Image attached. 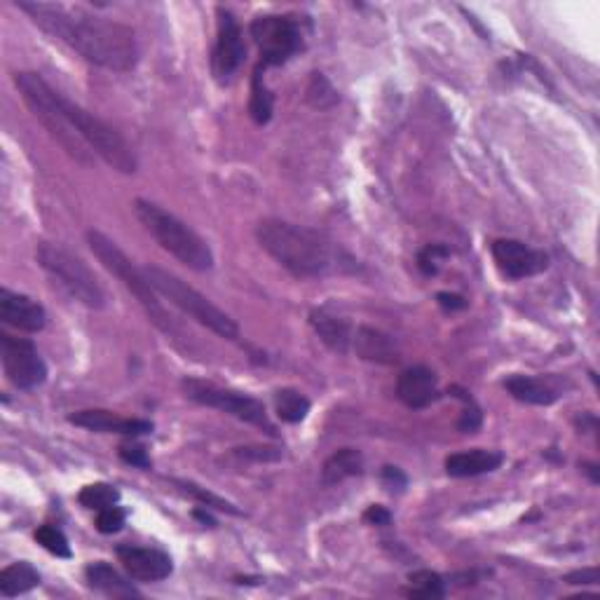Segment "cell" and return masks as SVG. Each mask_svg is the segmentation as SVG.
<instances>
[{"instance_id":"cell-1","label":"cell","mask_w":600,"mask_h":600,"mask_svg":"<svg viewBox=\"0 0 600 600\" xmlns=\"http://www.w3.org/2000/svg\"><path fill=\"white\" fill-rule=\"evenodd\" d=\"M15 5L31 17L33 24L94 66L129 73L139 64L136 33L125 24L61 3L17 0Z\"/></svg>"},{"instance_id":"cell-2","label":"cell","mask_w":600,"mask_h":600,"mask_svg":"<svg viewBox=\"0 0 600 600\" xmlns=\"http://www.w3.org/2000/svg\"><path fill=\"white\" fill-rule=\"evenodd\" d=\"M256 240L263 251L300 279H319L331 275H354L357 258L317 230L296 225L282 218H263L256 225Z\"/></svg>"},{"instance_id":"cell-3","label":"cell","mask_w":600,"mask_h":600,"mask_svg":"<svg viewBox=\"0 0 600 600\" xmlns=\"http://www.w3.org/2000/svg\"><path fill=\"white\" fill-rule=\"evenodd\" d=\"M134 214L146 228V233L186 268L195 272H209L214 268V254H211L209 244L172 211L162 209L155 202L136 200Z\"/></svg>"},{"instance_id":"cell-4","label":"cell","mask_w":600,"mask_h":600,"mask_svg":"<svg viewBox=\"0 0 600 600\" xmlns=\"http://www.w3.org/2000/svg\"><path fill=\"white\" fill-rule=\"evenodd\" d=\"M15 85L19 94H22L24 104L31 108L33 118L50 132L52 139L57 141L71 158L87 165V162H90V150H87V143L80 139L64 111H61V94L52 90L50 83H45L43 75L31 71L15 73Z\"/></svg>"},{"instance_id":"cell-5","label":"cell","mask_w":600,"mask_h":600,"mask_svg":"<svg viewBox=\"0 0 600 600\" xmlns=\"http://www.w3.org/2000/svg\"><path fill=\"white\" fill-rule=\"evenodd\" d=\"M87 244H90L92 254L97 256V261L104 265V268L111 272L113 277H118L122 284H125L127 291L134 293V298L139 300V305L146 310V315L150 322L158 326L160 331H165L172 336L176 331V324L169 312L165 310V305L158 300V291L153 289V284L148 282L146 272L141 268H136L132 258H129L125 251H122L118 244H115L111 237L99 233V230H90L87 233Z\"/></svg>"},{"instance_id":"cell-6","label":"cell","mask_w":600,"mask_h":600,"mask_svg":"<svg viewBox=\"0 0 600 600\" xmlns=\"http://www.w3.org/2000/svg\"><path fill=\"white\" fill-rule=\"evenodd\" d=\"M143 272H146L148 282L153 284V289L158 291L160 296H165L169 303L176 305L183 315L195 319L197 324L207 326V329L214 331L218 338L223 340L240 338V326H237L235 319L225 315V312L218 308V305L211 303L204 293L193 289V286L183 282L181 277H176L174 272L160 268V265H148V268H143Z\"/></svg>"},{"instance_id":"cell-7","label":"cell","mask_w":600,"mask_h":600,"mask_svg":"<svg viewBox=\"0 0 600 600\" xmlns=\"http://www.w3.org/2000/svg\"><path fill=\"white\" fill-rule=\"evenodd\" d=\"M36 261L47 275L64 286L71 296L90 310H104L108 305L106 289L99 277L83 258L52 242H40L36 247Z\"/></svg>"},{"instance_id":"cell-8","label":"cell","mask_w":600,"mask_h":600,"mask_svg":"<svg viewBox=\"0 0 600 600\" xmlns=\"http://www.w3.org/2000/svg\"><path fill=\"white\" fill-rule=\"evenodd\" d=\"M61 111H64L80 139L87 143V148H92V153H97L108 167H113L115 172L120 174H134L136 169H139L132 146H129V143L122 139V134L115 132L108 122L97 118V115L90 111H85L83 106L73 104L64 94H61Z\"/></svg>"},{"instance_id":"cell-9","label":"cell","mask_w":600,"mask_h":600,"mask_svg":"<svg viewBox=\"0 0 600 600\" xmlns=\"http://www.w3.org/2000/svg\"><path fill=\"white\" fill-rule=\"evenodd\" d=\"M181 392L186 394V399L195 401V404L216 408V411L233 415V418L247 422V425L263 429V432L270 436L277 434V427L272 425L263 401L249 397V394L225 390V387H218V385L207 383V380H200V378H183Z\"/></svg>"},{"instance_id":"cell-10","label":"cell","mask_w":600,"mask_h":600,"mask_svg":"<svg viewBox=\"0 0 600 600\" xmlns=\"http://www.w3.org/2000/svg\"><path fill=\"white\" fill-rule=\"evenodd\" d=\"M251 38L261 50V66H282L303 50V31L289 15H263L251 22Z\"/></svg>"},{"instance_id":"cell-11","label":"cell","mask_w":600,"mask_h":600,"mask_svg":"<svg viewBox=\"0 0 600 600\" xmlns=\"http://www.w3.org/2000/svg\"><path fill=\"white\" fill-rule=\"evenodd\" d=\"M0 359H3L5 375L17 390H36L47 380V364L31 340L15 338L3 331L0 333Z\"/></svg>"},{"instance_id":"cell-12","label":"cell","mask_w":600,"mask_h":600,"mask_svg":"<svg viewBox=\"0 0 600 600\" xmlns=\"http://www.w3.org/2000/svg\"><path fill=\"white\" fill-rule=\"evenodd\" d=\"M218 33H216V47L214 57H211V68L214 75L221 83H228L230 78L237 73V68L242 66L244 57H247V45H244V36L240 24H237L235 15L230 10L218 8Z\"/></svg>"},{"instance_id":"cell-13","label":"cell","mask_w":600,"mask_h":600,"mask_svg":"<svg viewBox=\"0 0 600 600\" xmlns=\"http://www.w3.org/2000/svg\"><path fill=\"white\" fill-rule=\"evenodd\" d=\"M490 251H493L497 268L509 279L535 277L549 268V256L521 240H495Z\"/></svg>"},{"instance_id":"cell-14","label":"cell","mask_w":600,"mask_h":600,"mask_svg":"<svg viewBox=\"0 0 600 600\" xmlns=\"http://www.w3.org/2000/svg\"><path fill=\"white\" fill-rule=\"evenodd\" d=\"M115 554H118L122 568L134 582H162L174 572L172 558L160 549L120 544Z\"/></svg>"},{"instance_id":"cell-15","label":"cell","mask_w":600,"mask_h":600,"mask_svg":"<svg viewBox=\"0 0 600 600\" xmlns=\"http://www.w3.org/2000/svg\"><path fill=\"white\" fill-rule=\"evenodd\" d=\"M68 422L75 427L90 429L99 434H122V436H146L153 432V422L141 418H122L118 413L101 411V408H87L68 415Z\"/></svg>"},{"instance_id":"cell-16","label":"cell","mask_w":600,"mask_h":600,"mask_svg":"<svg viewBox=\"0 0 600 600\" xmlns=\"http://www.w3.org/2000/svg\"><path fill=\"white\" fill-rule=\"evenodd\" d=\"M397 397L411 411H422L441 397L439 378L427 366L406 368L397 380Z\"/></svg>"},{"instance_id":"cell-17","label":"cell","mask_w":600,"mask_h":600,"mask_svg":"<svg viewBox=\"0 0 600 600\" xmlns=\"http://www.w3.org/2000/svg\"><path fill=\"white\" fill-rule=\"evenodd\" d=\"M0 319L24 333H38L47 324L43 305L24 296V293H15L10 289H0Z\"/></svg>"},{"instance_id":"cell-18","label":"cell","mask_w":600,"mask_h":600,"mask_svg":"<svg viewBox=\"0 0 600 600\" xmlns=\"http://www.w3.org/2000/svg\"><path fill=\"white\" fill-rule=\"evenodd\" d=\"M352 350L359 359L373 361V364L392 366L399 361V347L392 336L373 326H357L352 336Z\"/></svg>"},{"instance_id":"cell-19","label":"cell","mask_w":600,"mask_h":600,"mask_svg":"<svg viewBox=\"0 0 600 600\" xmlns=\"http://www.w3.org/2000/svg\"><path fill=\"white\" fill-rule=\"evenodd\" d=\"M504 462V455L500 450H486L474 448L465 450V453H453L446 458V474L453 479H469V476L490 474L495 469H500Z\"/></svg>"},{"instance_id":"cell-20","label":"cell","mask_w":600,"mask_h":600,"mask_svg":"<svg viewBox=\"0 0 600 600\" xmlns=\"http://www.w3.org/2000/svg\"><path fill=\"white\" fill-rule=\"evenodd\" d=\"M310 326L317 333L319 340L336 354H347L352 350V336L354 326L347 319L331 315L329 310H312L310 312Z\"/></svg>"},{"instance_id":"cell-21","label":"cell","mask_w":600,"mask_h":600,"mask_svg":"<svg viewBox=\"0 0 600 600\" xmlns=\"http://www.w3.org/2000/svg\"><path fill=\"white\" fill-rule=\"evenodd\" d=\"M85 579L94 591L104 593L108 598H139L141 593L136 591V586L120 575L113 565L106 561L90 563L85 568Z\"/></svg>"},{"instance_id":"cell-22","label":"cell","mask_w":600,"mask_h":600,"mask_svg":"<svg viewBox=\"0 0 600 600\" xmlns=\"http://www.w3.org/2000/svg\"><path fill=\"white\" fill-rule=\"evenodd\" d=\"M504 390L516 401L530 406H551L558 401V392L554 387L540 378H533V375H511L509 380H504Z\"/></svg>"},{"instance_id":"cell-23","label":"cell","mask_w":600,"mask_h":600,"mask_svg":"<svg viewBox=\"0 0 600 600\" xmlns=\"http://www.w3.org/2000/svg\"><path fill=\"white\" fill-rule=\"evenodd\" d=\"M364 474V455L357 448H340L322 467V486L331 488L352 476Z\"/></svg>"},{"instance_id":"cell-24","label":"cell","mask_w":600,"mask_h":600,"mask_svg":"<svg viewBox=\"0 0 600 600\" xmlns=\"http://www.w3.org/2000/svg\"><path fill=\"white\" fill-rule=\"evenodd\" d=\"M38 584H40V572L26 561L12 563L0 572V593H3L5 598L22 596V593H29L31 589H36Z\"/></svg>"},{"instance_id":"cell-25","label":"cell","mask_w":600,"mask_h":600,"mask_svg":"<svg viewBox=\"0 0 600 600\" xmlns=\"http://www.w3.org/2000/svg\"><path fill=\"white\" fill-rule=\"evenodd\" d=\"M310 399L305 397L303 392L291 390V387H284V390L275 392V413L282 422H289V425H298L308 418L310 413Z\"/></svg>"},{"instance_id":"cell-26","label":"cell","mask_w":600,"mask_h":600,"mask_svg":"<svg viewBox=\"0 0 600 600\" xmlns=\"http://www.w3.org/2000/svg\"><path fill=\"white\" fill-rule=\"evenodd\" d=\"M263 71H265V68L258 64L256 71H254V80H251L249 113H251V118H254L256 125H265V122H270L272 104H275V99H272L270 90L263 83Z\"/></svg>"},{"instance_id":"cell-27","label":"cell","mask_w":600,"mask_h":600,"mask_svg":"<svg viewBox=\"0 0 600 600\" xmlns=\"http://www.w3.org/2000/svg\"><path fill=\"white\" fill-rule=\"evenodd\" d=\"M305 101L317 111H326L338 104V90L331 85V80L324 73H312L308 90H305Z\"/></svg>"},{"instance_id":"cell-28","label":"cell","mask_w":600,"mask_h":600,"mask_svg":"<svg viewBox=\"0 0 600 600\" xmlns=\"http://www.w3.org/2000/svg\"><path fill=\"white\" fill-rule=\"evenodd\" d=\"M411 589L406 593L411 598H443L446 596V582L441 575H436L432 570H418L408 577Z\"/></svg>"},{"instance_id":"cell-29","label":"cell","mask_w":600,"mask_h":600,"mask_svg":"<svg viewBox=\"0 0 600 600\" xmlns=\"http://www.w3.org/2000/svg\"><path fill=\"white\" fill-rule=\"evenodd\" d=\"M120 500V490L111 486V483H90L78 493V502L83 504L85 509H94L101 511L106 507H113Z\"/></svg>"},{"instance_id":"cell-30","label":"cell","mask_w":600,"mask_h":600,"mask_svg":"<svg viewBox=\"0 0 600 600\" xmlns=\"http://www.w3.org/2000/svg\"><path fill=\"white\" fill-rule=\"evenodd\" d=\"M448 394H453L455 399H460L462 404H465V411H462L460 420H458L460 432H465V434H474L476 429L481 427V422H483L481 406L476 404V401H474L472 397H469V392H467V390H462V387H458V385H453V387H450Z\"/></svg>"},{"instance_id":"cell-31","label":"cell","mask_w":600,"mask_h":600,"mask_svg":"<svg viewBox=\"0 0 600 600\" xmlns=\"http://www.w3.org/2000/svg\"><path fill=\"white\" fill-rule=\"evenodd\" d=\"M174 483L183 490V493L190 495V497H195L197 502H202L204 507L225 511V514H235V516H240V514H242L240 509H235V504H230L228 500H223V497H218V495H214V493H209V490H204V488H200V486H195V483H190V481H174Z\"/></svg>"},{"instance_id":"cell-32","label":"cell","mask_w":600,"mask_h":600,"mask_svg":"<svg viewBox=\"0 0 600 600\" xmlns=\"http://www.w3.org/2000/svg\"><path fill=\"white\" fill-rule=\"evenodd\" d=\"M36 542L57 558H71V544H68L66 535L59 528H54V525H40L36 530Z\"/></svg>"},{"instance_id":"cell-33","label":"cell","mask_w":600,"mask_h":600,"mask_svg":"<svg viewBox=\"0 0 600 600\" xmlns=\"http://www.w3.org/2000/svg\"><path fill=\"white\" fill-rule=\"evenodd\" d=\"M125 521H127L125 509H120L118 504H113V507L101 509L99 514H97V530H99L101 535L120 533L122 525H125Z\"/></svg>"},{"instance_id":"cell-34","label":"cell","mask_w":600,"mask_h":600,"mask_svg":"<svg viewBox=\"0 0 600 600\" xmlns=\"http://www.w3.org/2000/svg\"><path fill=\"white\" fill-rule=\"evenodd\" d=\"M448 256H450V251L443 247V244H429V247L420 251L418 265L425 275H436V272H439V261Z\"/></svg>"},{"instance_id":"cell-35","label":"cell","mask_w":600,"mask_h":600,"mask_svg":"<svg viewBox=\"0 0 600 600\" xmlns=\"http://www.w3.org/2000/svg\"><path fill=\"white\" fill-rule=\"evenodd\" d=\"M120 458L127 462V465L139 467V469H148L150 467V458H148V450L146 446H141V443L136 441H125L120 446Z\"/></svg>"},{"instance_id":"cell-36","label":"cell","mask_w":600,"mask_h":600,"mask_svg":"<svg viewBox=\"0 0 600 600\" xmlns=\"http://www.w3.org/2000/svg\"><path fill=\"white\" fill-rule=\"evenodd\" d=\"M235 458L240 460H254V462H275L282 458V450L270 446H251V448H237Z\"/></svg>"},{"instance_id":"cell-37","label":"cell","mask_w":600,"mask_h":600,"mask_svg":"<svg viewBox=\"0 0 600 600\" xmlns=\"http://www.w3.org/2000/svg\"><path fill=\"white\" fill-rule=\"evenodd\" d=\"M383 483L387 486V490H392V493H394V490H404L408 479L399 467H385L383 469Z\"/></svg>"},{"instance_id":"cell-38","label":"cell","mask_w":600,"mask_h":600,"mask_svg":"<svg viewBox=\"0 0 600 600\" xmlns=\"http://www.w3.org/2000/svg\"><path fill=\"white\" fill-rule=\"evenodd\" d=\"M436 303H439L443 310H462V308H467V300L465 298L458 296V293H448V291L436 293Z\"/></svg>"},{"instance_id":"cell-39","label":"cell","mask_w":600,"mask_h":600,"mask_svg":"<svg viewBox=\"0 0 600 600\" xmlns=\"http://www.w3.org/2000/svg\"><path fill=\"white\" fill-rule=\"evenodd\" d=\"M364 518H366L368 523H373V525H390L392 514L385 507H380V504H373V507L366 509Z\"/></svg>"},{"instance_id":"cell-40","label":"cell","mask_w":600,"mask_h":600,"mask_svg":"<svg viewBox=\"0 0 600 600\" xmlns=\"http://www.w3.org/2000/svg\"><path fill=\"white\" fill-rule=\"evenodd\" d=\"M565 582H568V584H598L600 577H598L596 568H589V570L570 572V575L565 577Z\"/></svg>"},{"instance_id":"cell-41","label":"cell","mask_w":600,"mask_h":600,"mask_svg":"<svg viewBox=\"0 0 600 600\" xmlns=\"http://www.w3.org/2000/svg\"><path fill=\"white\" fill-rule=\"evenodd\" d=\"M596 469H598L596 465H584V472H586V474H591V481H593V483H598V481H600V476H598Z\"/></svg>"},{"instance_id":"cell-42","label":"cell","mask_w":600,"mask_h":600,"mask_svg":"<svg viewBox=\"0 0 600 600\" xmlns=\"http://www.w3.org/2000/svg\"><path fill=\"white\" fill-rule=\"evenodd\" d=\"M195 518H200L202 523H211V525H214V521H211V516L204 514V511H200V509H195Z\"/></svg>"}]
</instances>
